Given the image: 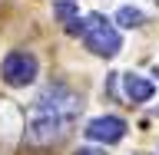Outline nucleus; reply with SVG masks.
Wrapping results in <instances>:
<instances>
[{
    "instance_id": "2",
    "label": "nucleus",
    "mask_w": 159,
    "mask_h": 155,
    "mask_svg": "<svg viewBox=\"0 0 159 155\" xmlns=\"http://www.w3.org/2000/svg\"><path fill=\"white\" fill-rule=\"evenodd\" d=\"M83 40H86V46L96 53V56H116L119 46H123V37H119V30L113 23L99 17V13H89L83 17V27H80Z\"/></svg>"
},
{
    "instance_id": "7",
    "label": "nucleus",
    "mask_w": 159,
    "mask_h": 155,
    "mask_svg": "<svg viewBox=\"0 0 159 155\" xmlns=\"http://www.w3.org/2000/svg\"><path fill=\"white\" fill-rule=\"evenodd\" d=\"M143 20H146V17H143V10H136V7H123L116 13V23H119V27H129V30L143 27Z\"/></svg>"
},
{
    "instance_id": "3",
    "label": "nucleus",
    "mask_w": 159,
    "mask_h": 155,
    "mask_svg": "<svg viewBox=\"0 0 159 155\" xmlns=\"http://www.w3.org/2000/svg\"><path fill=\"white\" fill-rule=\"evenodd\" d=\"M37 69H40V63H37L33 53H27V50H13V53L3 56L0 73H3V83H10V86H27V83L37 79Z\"/></svg>"
},
{
    "instance_id": "6",
    "label": "nucleus",
    "mask_w": 159,
    "mask_h": 155,
    "mask_svg": "<svg viewBox=\"0 0 159 155\" xmlns=\"http://www.w3.org/2000/svg\"><path fill=\"white\" fill-rule=\"evenodd\" d=\"M57 13H60L63 20H66V30H70V33H80V27H83V20L76 17V7H73L70 0H60V3H57Z\"/></svg>"
},
{
    "instance_id": "8",
    "label": "nucleus",
    "mask_w": 159,
    "mask_h": 155,
    "mask_svg": "<svg viewBox=\"0 0 159 155\" xmlns=\"http://www.w3.org/2000/svg\"><path fill=\"white\" fill-rule=\"evenodd\" d=\"M76 155H103V152H96V149H80Z\"/></svg>"
},
{
    "instance_id": "5",
    "label": "nucleus",
    "mask_w": 159,
    "mask_h": 155,
    "mask_svg": "<svg viewBox=\"0 0 159 155\" xmlns=\"http://www.w3.org/2000/svg\"><path fill=\"white\" fill-rule=\"evenodd\" d=\"M123 89H126V96L133 99V102H146V99H152V93H156V86H152L146 76H139V73L123 76Z\"/></svg>"
},
{
    "instance_id": "4",
    "label": "nucleus",
    "mask_w": 159,
    "mask_h": 155,
    "mask_svg": "<svg viewBox=\"0 0 159 155\" xmlns=\"http://www.w3.org/2000/svg\"><path fill=\"white\" fill-rule=\"evenodd\" d=\"M86 139H93V142H103V145H113V142H119V139L126 136V122L119 116H96L86 122Z\"/></svg>"
},
{
    "instance_id": "1",
    "label": "nucleus",
    "mask_w": 159,
    "mask_h": 155,
    "mask_svg": "<svg viewBox=\"0 0 159 155\" xmlns=\"http://www.w3.org/2000/svg\"><path fill=\"white\" fill-rule=\"evenodd\" d=\"M76 112H80L76 93H70L66 86H50L33 102V112L27 122V142L30 145H53L60 139H66L76 122Z\"/></svg>"
}]
</instances>
